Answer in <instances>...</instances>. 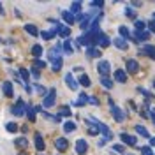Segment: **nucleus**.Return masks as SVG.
Wrapping results in <instances>:
<instances>
[{
    "label": "nucleus",
    "instance_id": "f257e3e1",
    "mask_svg": "<svg viewBox=\"0 0 155 155\" xmlns=\"http://www.w3.org/2000/svg\"><path fill=\"white\" fill-rule=\"evenodd\" d=\"M55 99H57V90L55 88H51V90H48V94L44 95V101H42V106L46 107H51V106H55Z\"/></svg>",
    "mask_w": 155,
    "mask_h": 155
},
{
    "label": "nucleus",
    "instance_id": "f03ea898",
    "mask_svg": "<svg viewBox=\"0 0 155 155\" xmlns=\"http://www.w3.org/2000/svg\"><path fill=\"white\" fill-rule=\"evenodd\" d=\"M27 109H28V106L25 104V101H21V99H19L18 102L12 106L11 111H12V115H14V116H23L25 113H27Z\"/></svg>",
    "mask_w": 155,
    "mask_h": 155
},
{
    "label": "nucleus",
    "instance_id": "7ed1b4c3",
    "mask_svg": "<svg viewBox=\"0 0 155 155\" xmlns=\"http://www.w3.org/2000/svg\"><path fill=\"white\" fill-rule=\"evenodd\" d=\"M109 71H111V65H109L107 60H101V62L97 64V72L101 74V78H106L107 74H109Z\"/></svg>",
    "mask_w": 155,
    "mask_h": 155
},
{
    "label": "nucleus",
    "instance_id": "20e7f679",
    "mask_svg": "<svg viewBox=\"0 0 155 155\" xmlns=\"http://www.w3.org/2000/svg\"><path fill=\"white\" fill-rule=\"evenodd\" d=\"M111 115L115 118V122H118V124H122V122L125 120V113H124L118 106H111Z\"/></svg>",
    "mask_w": 155,
    "mask_h": 155
},
{
    "label": "nucleus",
    "instance_id": "39448f33",
    "mask_svg": "<svg viewBox=\"0 0 155 155\" xmlns=\"http://www.w3.org/2000/svg\"><path fill=\"white\" fill-rule=\"evenodd\" d=\"M88 150V143L85 139H78L76 141V153L78 155H85Z\"/></svg>",
    "mask_w": 155,
    "mask_h": 155
},
{
    "label": "nucleus",
    "instance_id": "423d86ee",
    "mask_svg": "<svg viewBox=\"0 0 155 155\" xmlns=\"http://www.w3.org/2000/svg\"><path fill=\"white\" fill-rule=\"evenodd\" d=\"M55 34H58L60 37H69V35H71V28H69L67 25H57Z\"/></svg>",
    "mask_w": 155,
    "mask_h": 155
},
{
    "label": "nucleus",
    "instance_id": "0eeeda50",
    "mask_svg": "<svg viewBox=\"0 0 155 155\" xmlns=\"http://www.w3.org/2000/svg\"><path fill=\"white\" fill-rule=\"evenodd\" d=\"M55 148H57L58 152H65V150L69 148L67 139H65V137H58L57 141H55Z\"/></svg>",
    "mask_w": 155,
    "mask_h": 155
},
{
    "label": "nucleus",
    "instance_id": "6e6552de",
    "mask_svg": "<svg viewBox=\"0 0 155 155\" xmlns=\"http://www.w3.org/2000/svg\"><path fill=\"white\" fill-rule=\"evenodd\" d=\"M120 139H122L125 145H129V146H134L136 145V136H130V134L122 132V134H120Z\"/></svg>",
    "mask_w": 155,
    "mask_h": 155
},
{
    "label": "nucleus",
    "instance_id": "1a4fd4ad",
    "mask_svg": "<svg viewBox=\"0 0 155 155\" xmlns=\"http://www.w3.org/2000/svg\"><path fill=\"white\" fill-rule=\"evenodd\" d=\"M65 83H67V87L71 88V90H78V87H79V85H78V81L74 79V76H72L71 72L65 74Z\"/></svg>",
    "mask_w": 155,
    "mask_h": 155
},
{
    "label": "nucleus",
    "instance_id": "9d476101",
    "mask_svg": "<svg viewBox=\"0 0 155 155\" xmlns=\"http://www.w3.org/2000/svg\"><path fill=\"white\" fill-rule=\"evenodd\" d=\"M125 65H127V72H132V74H134V72L139 71V64H137L136 60H127Z\"/></svg>",
    "mask_w": 155,
    "mask_h": 155
},
{
    "label": "nucleus",
    "instance_id": "9b49d317",
    "mask_svg": "<svg viewBox=\"0 0 155 155\" xmlns=\"http://www.w3.org/2000/svg\"><path fill=\"white\" fill-rule=\"evenodd\" d=\"M115 81H118V83H125V81H127L125 71H122V69H116V71H115Z\"/></svg>",
    "mask_w": 155,
    "mask_h": 155
},
{
    "label": "nucleus",
    "instance_id": "f8f14e48",
    "mask_svg": "<svg viewBox=\"0 0 155 155\" xmlns=\"http://www.w3.org/2000/svg\"><path fill=\"white\" fill-rule=\"evenodd\" d=\"M109 42H111V41H109V37H107L106 34H101V35L97 37V44H99L101 48H106V46H109Z\"/></svg>",
    "mask_w": 155,
    "mask_h": 155
},
{
    "label": "nucleus",
    "instance_id": "ddd939ff",
    "mask_svg": "<svg viewBox=\"0 0 155 155\" xmlns=\"http://www.w3.org/2000/svg\"><path fill=\"white\" fill-rule=\"evenodd\" d=\"M113 44H115L118 49H127V48H129L127 41H125V39H122V37H116L115 41H113Z\"/></svg>",
    "mask_w": 155,
    "mask_h": 155
},
{
    "label": "nucleus",
    "instance_id": "4468645a",
    "mask_svg": "<svg viewBox=\"0 0 155 155\" xmlns=\"http://www.w3.org/2000/svg\"><path fill=\"white\" fill-rule=\"evenodd\" d=\"M2 90H4V94H5V97H12V83L11 81H5L4 85H2Z\"/></svg>",
    "mask_w": 155,
    "mask_h": 155
},
{
    "label": "nucleus",
    "instance_id": "2eb2a0df",
    "mask_svg": "<svg viewBox=\"0 0 155 155\" xmlns=\"http://www.w3.org/2000/svg\"><path fill=\"white\" fill-rule=\"evenodd\" d=\"M35 148H37L39 152H42V150L46 148V145H44V141H42V136L39 134V132H35Z\"/></svg>",
    "mask_w": 155,
    "mask_h": 155
},
{
    "label": "nucleus",
    "instance_id": "dca6fc26",
    "mask_svg": "<svg viewBox=\"0 0 155 155\" xmlns=\"http://www.w3.org/2000/svg\"><path fill=\"white\" fill-rule=\"evenodd\" d=\"M62 18L65 19L69 25H72V23L76 21V16H74V14H72L71 11H64V12H62Z\"/></svg>",
    "mask_w": 155,
    "mask_h": 155
},
{
    "label": "nucleus",
    "instance_id": "f3484780",
    "mask_svg": "<svg viewBox=\"0 0 155 155\" xmlns=\"http://www.w3.org/2000/svg\"><path fill=\"white\" fill-rule=\"evenodd\" d=\"M25 30H27V34H30V35H32V37H37L39 35V30H37V27H35V25H25Z\"/></svg>",
    "mask_w": 155,
    "mask_h": 155
},
{
    "label": "nucleus",
    "instance_id": "a211bd4d",
    "mask_svg": "<svg viewBox=\"0 0 155 155\" xmlns=\"http://www.w3.org/2000/svg\"><path fill=\"white\" fill-rule=\"evenodd\" d=\"M143 51H145V53L152 58V60H155V46H152V44H145Z\"/></svg>",
    "mask_w": 155,
    "mask_h": 155
},
{
    "label": "nucleus",
    "instance_id": "6ab92c4d",
    "mask_svg": "<svg viewBox=\"0 0 155 155\" xmlns=\"http://www.w3.org/2000/svg\"><path fill=\"white\" fill-rule=\"evenodd\" d=\"M87 57H90V58H99L101 57V51L97 48H87Z\"/></svg>",
    "mask_w": 155,
    "mask_h": 155
},
{
    "label": "nucleus",
    "instance_id": "aec40b11",
    "mask_svg": "<svg viewBox=\"0 0 155 155\" xmlns=\"http://www.w3.org/2000/svg\"><path fill=\"white\" fill-rule=\"evenodd\" d=\"M118 32H120L122 39H125V41H129V39H130V32H129V28H127V27H124V25H122V27L118 28Z\"/></svg>",
    "mask_w": 155,
    "mask_h": 155
},
{
    "label": "nucleus",
    "instance_id": "412c9836",
    "mask_svg": "<svg viewBox=\"0 0 155 155\" xmlns=\"http://www.w3.org/2000/svg\"><path fill=\"white\" fill-rule=\"evenodd\" d=\"M79 85H83L85 88H88L92 85V81H90V78H88L87 74H81V76H79Z\"/></svg>",
    "mask_w": 155,
    "mask_h": 155
},
{
    "label": "nucleus",
    "instance_id": "4be33fe9",
    "mask_svg": "<svg viewBox=\"0 0 155 155\" xmlns=\"http://www.w3.org/2000/svg\"><path fill=\"white\" fill-rule=\"evenodd\" d=\"M32 55L35 57V60H37L41 55H42V46L41 44H35V46H32Z\"/></svg>",
    "mask_w": 155,
    "mask_h": 155
},
{
    "label": "nucleus",
    "instance_id": "5701e85b",
    "mask_svg": "<svg viewBox=\"0 0 155 155\" xmlns=\"http://www.w3.org/2000/svg\"><path fill=\"white\" fill-rule=\"evenodd\" d=\"M136 132L139 136H143V137H150V134H148V129L143 125H136Z\"/></svg>",
    "mask_w": 155,
    "mask_h": 155
},
{
    "label": "nucleus",
    "instance_id": "b1692460",
    "mask_svg": "<svg viewBox=\"0 0 155 155\" xmlns=\"http://www.w3.org/2000/svg\"><path fill=\"white\" fill-rule=\"evenodd\" d=\"M41 37L44 39V41L53 39V37H55V30H44V32H41Z\"/></svg>",
    "mask_w": 155,
    "mask_h": 155
},
{
    "label": "nucleus",
    "instance_id": "393cba45",
    "mask_svg": "<svg viewBox=\"0 0 155 155\" xmlns=\"http://www.w3.org/2000/svg\"><path fill=\"white\" fill-rule=\"evenodd\" d=\"M101 85L109 90V88H113V79H109L107 76H106V78H101Z\"/></svg>",
    "mask_w": 155,
    "mask_h": 155
},
{
    "label": "nucleus",
    "instance_id": "a878e982",
    "mask_svg": "<svg viewBox=\"0 0 155 155\" xmlns=\"http://www.w3.org/2000/svg\"><path fill=\"white\" fill-rule=\"evenodd\" d=\"M62 48H64V51H65L67 55H72V53H74V48H72V44H71V41H65V42L62 44Z\"/></svg>",
    "mask_w": 155,
    "mask_h": 155
},
{
    "label": "nucleus",
    "instance_id": "bb28decb",
    "mask_svg": "<svg viewBox=\"0 0 155 155\" xmlns=\"http://www.w3.org/2000/svg\"><path fill=\"white\" fill-rule=\"evenodd\" d=\"M64 130H65V132H74V130H76V124H74V122H65V124H64Z\"/></svg>",
    "mask_w": 155,
    "mask_h": 155
},
{
    "label": "nucleus",
    "instance_id": "cd10ccee",
    "mask_svg": "<svg viewBox=\"0 0 155 155\" xmlns=\"http://www.w3.org/2000/svg\"><path fill=\"white\" fill-rule=\"evenodd\" d=\"M136 35H137V39H139L141 42H145V41H148V37H150V32H145V30H143V32H137V30H136Z\"/></svg>",
    "mask_w": 155,
    "mask_h": 155
},
{
    "label": "nucleus",
    "instance_id": "c85d7f7f",
    "mask_svg": "<svg viewBox=\"0 0 155 155\" xmlns=\"http://www.w3.org/2000/svg\"><path fill=\"white\" fill-rule=\"evenodd\" d=\"M14 145L19 146V148H27V146H28V141H27L25 137H18V139L14 141Z\"/></svg>",
    "mask_w": 155,
    "mask_h": 155
},
{
    "label": "nucleus",
    "instance_id": "c756f323",
    "mask_svg": "<svg viewBox=\"0 0 155 155\" xmlns=\"http://www.w3.org/2000/svg\"><path fill=\"white\" fill-rule=\"evenodd\" d=\"M134 27H136V30H137V32H143V28L146 27V23L143 21V19H136Z\"/></svg>",
    "mask_w": 155,
    "mask_h": 155
},
{
    "label": "nucleus",
    "instance_id": "7c9ffc66",
    "mask_svg": "<svg viewBox=\"0 0 155 155\" xmlns=\"http://www.w3.org/2000/svg\"><path fill=\"white\" fill-rule=\"evenodd\" d=\"M79 11H81V4H79V2H74V4L71 5V12H72V14H79Z\"/></svg>",
    "mask_w": 155,
    "mask_h": 155
},
{
    "label": "nucleus",
    "instance_id": "2f4dec72",
    "mask_svg": "<svg viewBox=\"0 0 155 155\" xmlns=\"http://www.w3.org/2000/svg\"><path fill=\"white\" fill-rule=\"evenodd\" d=\"M5 129H7V132H18V124H14V122H9V124L5 125Z\"/></svg>",
    "mask_w": 155,
    "mask_h": 155
},
{
    "label": "nucleus",
    "instance_id": "473e14b6",
    "mask_svg": "<svg viewBox=\"0 0 155 155\" xmlns=\"http://www.w3.org/2000/svg\"><path fill=\"white\" fill-rule=\"evenodd\" d=\"M58 116H71V109H69V106L60 107V111H58Z\"/></svg>",
    "mask_w": 155,
    "mask_h": 155
},
{
    "label": "nucleus",
    "instance_id": "72a5a7b5",
    "mask_svg": "<svg viewBox=\"0 0 155 155\" xmlns=\"http://www.w3.org/2000/svg\"><path fill=\"white\" fill-rule=\"evenodd\" d=\"M62 65H64V60H62V58L55 60V62H53V71H55V72H57V71H60V69H62Z\"/></svg>",
    "mask_w": 155,
    "mask_h": 155
},
{
    "label": "nucleus",
    "instance_id": "f704fd0d",
    "mask_svg": "<svg viewBox=\"0 0 155 155\" xmlns=\"http://www.w3.org/2000/svg\"><path fill=\"white\" fill-rule=\"evenodd\" d=\"M19 76L23 78V81H25V83H28L30 74H28V71H27V69H19Z\"/></svg>",
    "mask_w": 155,
    "mask_h": 155
},
{
    "label": "nucleus",
    "instance_id": "c9c22d12",
    "mask_svg": "<svg viewBox=\"0 0 155 155\" xmlns=\"http://www.w3.org/2000/svg\"><path fill=\"white\" fill-rule=\"evenodd\" d=\"M27 116H28L30 122H34V120H35V109L28 106V109H27Z\"/></svg>",
    "mask_w": 155,
    "mask_h": 155
},
{
    "label": "nucleus",
    "instance_id": "e433bc0d",
    "mask_svg": "<svg viewBox=\"0 0 155 155\" xmlns=\"http://www.w3.org/2000/svg\"><path fill=\"white\" fill-rule=\"evenodd\" d=\"M125 16L130 19H136V11L130 9V7H125Z\"/></svg>",
    "mask_w": 155,
    "mask_h": 155
},
{
    "label": "nucleus",
    "instance_id": "4c0bfd02",
    "mask_svg": "<svg viewBox=\"0 0 155 155\" xmlns=\"http://www.w3.org/2000/svg\"><path fill=\"white\" fill-rule=\"evenodd\" d=\"M34 67H37V69H44L46 67V62H42V60H34Z\"/></svg>",
    "mask_w": 155,
    "mask_h": 155
},
{
    "label": "nucleus",
    "instance_id": "58836bf2",
    "mask_svg": "<svg viewBox=\"0 0 155 155\" xmlns=\"http://www.w3.org/2000/svg\"><path fill=\"white\" fill-rule=\"evenodd\" d=\"M111 152H115V153H124V146L122 145H113L111 146Z\"/></svg>",
    "mask_w": 155,
    "mask_h": 155
},
{
    "label": "nucleus",
    "instance_id": "ea45409f",
    "mask_svg": "<svg viewBox=\"0 0 155 155\" xmlns=\"http://www.w3.org/2000/svg\"><path fill=\"white\" fill-rule=\"evenodd\" d=\"M141 153H143V155H153L150 146H143V148H141Z\"/></svg>",
    "mask_w": 155,
    "mask_h": 155
},
{
    "label": "nucleus",
    "instance_id": "a19ab883",
    "mask_svg": "<svg viewBox=\"0 0 155 155\" xmlns=\"http://www.w3.org/2000/svg\"><path fill=\"white\" fill-rule=\"evenodd\" d=\"M88 102H90V104H94V106H99V101H97V97H88Z\"/></svg>",
    "mask_w": 155,
    "mask_h": 155
},
{
    "label": "nucleus",
    "instance_id": "79ce46f5",
    "mask_svg": "<svg viewBox=\"0 0 155 155\" xmlns=\"http://www.w3.org/2000/svg\"><path fill=\"white\" fill-rule=\"evenodd\" d=\"M104 5V2H101V0H95V2H92V7H102Z\"/></svg>",
    "mask_w": 155,
    "mask_h": 155
},
{
    "label": "nucleus",
    "instance_id": "37998d69",
    "mask_svg": "<svg viewBox=\"0 0 155 155\" xmlns=\"http://www.w3.org/2000/svg\"><path fill=\"white\" fill-rule=\"evenodd\" d=\"M35 88H37V92H39V94H42V95L46 94V88L42 87V85H37V87H35Z\"/></svg>",
    "mask_w": 155,
    "mask_h": 155
},
{
    "label": "nucleus",
    "instance_id": "c03bdc74",
    "mask_svg": "<svg viewBox=\"0 0 155 155\" xmlns=\"http://www.w3.org/2000/svg\"><path fill=\"white\" fill-rule=\"evenodd\" d=\"M32 74H34V78H39V76H41V72H39L37 67H32Z\"/></svg>",
    "mask_w": 155,
    "mask_h": 155
},
{
    "label": "nucleus",
    "instance_id": "a18cd8bd",
    "mask_svg": "<svg viewBox=\"0 0 155 155\" xmlns=\"http://www.w3.org/2000/svg\"><path fill=\"white\" fill-rule=\"evenodd\" d=\"M106 143H107V139H104V137H102V139H101V141H99L97 145H99V146H104V145H106Z\"/></svg>",
    "mask_w": 155,
    "mask_h": 155
},
{
    "label": "nucleus",
    "instance_id": "49530a36",
    "mask_svg": "<svg viewBox=\"0 0 155 155\" xmlns=\"http://www.w3.org/2000/svg\"><path fill=\"white\" fill-rule=\"evenodd\" d=\"M139 115H141V116H143V118H148V113H146V111H145V109H143V111H141V113H139Z\"/></svg>",
    "mask_w": 155,
    "mask_h": 155
},
{
    "label": "nucleus",
    "instance_id": "de8ad7c7",
    "mask_svg": "<svg viewBox=\"0 0 155 155\" xmlns=\"http://www.w3.org/2000/svg\"><path fill=\"white\" fill-rule=\"evenodd\" d=\"M150 145L155 146V137H150Z\"/></svg>",
    "mask_w": 155,
    "mask_h": 155
},
{
    "label": "nucleus",
    "instance_id": "09e8293b",
    "mask_svg": "<svg viewBox=\"0 0 155 155\" xmlns=\"http://www.w3.org/2000/svg\"><path fill=\"white\" fill-rule=\"evenodd\" d=\"M152 120H153V124H155V109H152Z\"/></svg>",
    "mask_w": 155,
    "mask_h": 155
},
{
    "label": "nucleus",
    "instance_id": "8fccbe9b",
    "mask_svg": "<svg viewBox=\"0 0 155 155\" xmlns=\"http://www.w3.org/2000/svg\"><path fill=\"white\" fill-rule=\"evenodd\" d=\"M0 14H4V7H2V4H0Z\"/></svg>",
    "mask_w": 155,
    "mask_h": 155
},
{
    "label": "nucleus",
    "instance_id": "3c124183",
    "mask_svg": "<svg viewBox=\"0 0 155 155\" xmlns=\"http://www.w3.org/2000/svg\"><path fill=\"white\" fill-rule=\"evenodd\" d=\"M18 155H27V153H18Z\"/></svg>",
    "mask_w": 155,
    "mask_h": 155
},
{
    "label": "nucleus",
    "instance_id": "603ef678",
    "mask_svg": "<svg viewBox=\"0 0 155 155\" xmlns=\"http://www.w3.org/2000/svg\"><path fill=\"white\" fill-rule=\"evenodd\" d=\"M153 88H155V81H153Z\"/></svg>",
    "mask_w": 155,
    "mask_h": 155
},
{
    "label": "nucleus",
    "instance_id": "864d4df0",
    "mask_svg": "<svg viewBox=\"0 0 155 155\" xmlns=\"http://www.w3.org/2000/svg\"><path fill=\"white\" fill-rule=\"evenodd\" d=\"M0 42H2V39H0Z\"/></svg>",
    "mask_w": 155,
    "mask_h": 155
},
{
    "label": "nucleus",
    "instance_id": "5fc2aeb1",
    "mask_svg": "<svg viewBox=\"0 0 155 155\" xmlns=\"http://www.w3.org/2000/svg\"><path fill=\"white\" fill-rule=\"evenodd\" d=\"M153 155H155V153H153Z\"/></svg>",
    "mask_w": 155,
    "mask_h": 155
}]
</instances>
